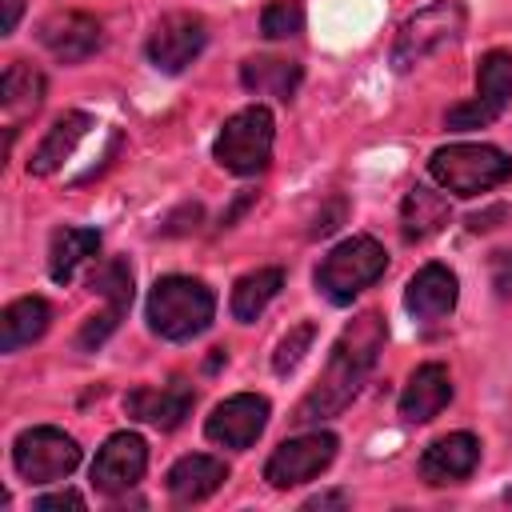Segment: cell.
I'll use <instances>...</instances> for the list:
<instances>
[{"mask_svg":"<svg viewBox=\"0 0 512 512\" xmlns=\"http://www.w3.org/2000/svg\"><path fill=\"white\" fill-rule=\"evenodd\" d=\"M340 220H344V200H332V204H328V212H320V216L312 220V228H308V232H312V236H328Z\"/></svg>","mask_w":512,"mask_h":512,"instance_id":"4dcf8cb0","label":"cell"},{"mask_svg":"<svg viewBox=\"0 0 512 512\" xmlns=\"http://www.w3.org/2000/svg\"><path fill=\"white\" fill-rule=\"evenodd\" d=\"M428 172L452 196H480L512 176V160L492 144H448L432 152Z\"/></svg>","mask_w":512,"mask_h":512,"instance_id":"3957f363","label":"cell"},{"mask_svg":"<svg viewBox=\"0 0 512 512\" xmlns=\"http://www.w3.org/2000/svg\"><path fill=\"white\" fill-rule=\"evenodd\" d=\"M468 24V8L460 0H436L428 8H420L416 16L404 20L400 36H396V48H392V68L396 72H408L416 68L420 60H428L432 52H440L444 44H452Z\"/></svg>","mask_w":512,"mask_h":512,"instance_id":"8992f818","label":"cell"},{"mask_svg":"<svg viewBox=\"0 0 512 512\" xmlns=\"http://www.w3.org/2000/svg\"><path fill=\"white\" fill-rule=\"evenodd\" d=\"M88 284H92L96 296H104V312H96V316L84 320V328H80V336H76V348H84V352L100 348V344L116 332V324L124 320V312H128V304H132V268H128L124 256H112V260H104L100 268H92Z\"/></svg>","mask_w":512,"mask_h":512,"instance_id":"9c48e42d","label":"cell"},{"mask_svg":"<svg viewBox=\"0 0 512 512\" xmlns=\"http://www.w3.org/2000/svg\"><path fill=\"white\" fill-rule=\"evenodd\" d=\"M40 100H44V72L24 60L8 64L0 76V104L8 112H36Z\"/></svg>","mask_w":512,"mask_h":512,"instance_id":"484cf974","label":"cell"},{"mask_svg":"<svg viewBox=\"0 0 512 512\" xmlns=\"http://www.w3.org/2000/svg\"><path fill=\"white\" fill-rule=\"evenodd\" d=\"M204 44H208L204 20L196 12H172V16H160L156 20V28L148 36V60L160 72L176 76V72H184L204 52Z\"/></svg>","mask_w":512,"mask_h":512,"instance_id":"8fae6325","label":"cell"},{"mask_svg":"<svg viewBox=\"0 0 512 512\" xmlns=\"http://www.w3.org/2000/svg\"><path fill=\"white\" fill-rule=\"evenodd\" d=\"M452 400V376L444 364H420L400 396V416L412 424H428L432 416H440Z\"/></svg>","mask_w":512,"mask_h":512,"instance_id":"ac0fdd59","label":"cell"},{"mask_svg":"<svg viewBox=\"0 0 512 512\" xmlns=\"http://www.w3.org/2000/svg\"><path fill=\"white\" fill-rule=\"evenodd\" d=\"M0 4H4V20H0V32H4V36H12V32H16V24H20L24 0H0Z\"/></svg>","mask_w":512,"mask_h":512,"instance_id":"1f68e13d","label":"cell"},{"mask_svg":"<svg viewBox=\"0 0 512 512\" xmlns=\"http://www.w3.org/2000/svg\"><path fill=\"white\" fill-rule=\"evenodd\" d=\"M260 32L268 40H288L304 32V4L300 0H272L260 16Z\"/></svg>","mask_w":512,"mask_h":512,"instance_id":"4316f807","label":"cell"},{"mask_svg":"<svg viewBox=\"0 0 512 512\" xmlns=\"http://www.w3.org/2000/svg\"><path fill=\"white\" fill-rule=\"evenodd\" d=\"M216 316V296L192 276H160L148 292V328L164 340H192Z\"/></svg>","mask_w":512,"mask_h":512,"instance_id":"7a4b0ae2","label":"cell"},{"mask_svg":"<svg viewBox=\"0 0 512 512\" xmlns=\"http://www.w3.org/2000/svg\"><path fill=\"white\" fill-rule=\"evenodd\" d=\"M344 504H348L344 492H324V496H312L304 508H344Z\"/></svg>","mask_w":512,"mask_h":512,"instance_id":"836d02e7","label":"cell"},{"mask_svg":"<svg viewBox=\"0 0 512 512\" xmlns=\"http://www.w3.org/2000/svg\"><path fill=\"white\" fill-rule=\"evenodd\" d=\"M192 400H196V392L184 380H168L160 388L140 384V388H132L124 396V412L132 420H140V424H152V428H164L168 432V428H180L184 424V416L192 412Z\"/></svg>","mask_w":512,"mask_h":512,"instance_id":"5bb4252c","label":"cell"},{"mask_svg":"<svg viewBox=\"0 0 512 512\" xmlns=\"http://www.w3.org/2000/svg\"><path fill=\"white\" fill-rule=\"evenodd\" d=\"M456 296H460L456 276H452L444 264H424V268L408 280V288H404V308L412 312V320L436 324V320H444V316L456 308Z\"/></svg>","mask_w":512,"mask_h":512,"instance_id":"2e32d148","label":"cell"},{"mask_svg":"<svg viewBox=\"0 0 512 512\" xmlns=\"http://www.w3.org/2000/svg\"><path fill=\"white\" fill-rule=\"evenodd\" d=\"M12 464L28 484H52L80 464V444L52 424L24 428L12 444Z\"/></svg>","mask_w":512,"mask_h":512,"instance_id":"52a82bcc","label":"cell"},{"mask_svg":"<svg viewBox=\"0 0 512 512\" xmlns=\"http://www.w3.org/2000/svg\"><path fill=\"white\" fill-rule=\"evenodd\" d=\"M300 64L296 60H280V56H252L240 64V80L248 92L256 96H276V100H292L300 88Z\"/></svg>","mask_w":512,"mask_h":512,"instance_id":"603a6c76","label":"cell"},{"mask_svg":"<svg viewBox=\"0 0 512 512\" xmlns=\"http://www.w3.org/2000/svg\"><path fill=\"white\" fill-rule=\"evenodd\" d=\"M476 460H480V440L472 432H448L424 448L420 476L428 484H456V480L472 476Z\"/></svg>","mask_w":512,"mask_h":512,"instance_id":"e0dca14e","label":"cell"},{"mask_svg":"<svg viewBox=\"0 0 512 512\" xmlns=\"http://www.w3.org/2000/svg\"><path fill=\"white\" fill-rule=\"evenodd\" d=\"M448 196L444 192H436V188H424V184H416V188H408V196H404V204H400V232H404V240H428V236H436L444 224H448Z\"/></svg>","mask_w":512,"mask_h":512,"instance_id":"7402d4cb","label":"cell"},{"mask_svg":"<svg viewBox=\"0 0 512 512\" xmlns=\"http://www.w3.org/2000/svg\"><path fill=\"white\" fill-rule=\"evenodd\" d=\"M184 220H200V208H196V204H188L180 216H172V220L164 224V232H188V224H184Z\"/></svg>","mask_w":512,"mask_h":512,"instance_id":"d6a6232c","label":"cell"},{"mask_svg":"<svg viewBox=\"0 0 512 512\" xmlns=\"http://www.w3.org/2000/svg\"><path fill=\"white\" fill-rule=\"evenodd\" d=\"M508 100H512V52L492 48L480 60V72H476V100L452 104L444 112V124L456 128V132L484 128V124H492L508 108Z\"/></svg>","mask_w":512,"mask_h":512,"instance_id":"ba28073f","label":"cell"},{"mask_svg":"<svg viewBox=\"0 0 512 512\" xmlns=\"http://www.w3.org/2000/svg\"><path fill=\"white\" fill-rule=\"evenodd\" d=\"M88 128H92V116H84V112H64L60 120H52L48 136L36 144V152H32V160H28V172H32V176H52V172L76 152V144L84 140Z\"/></svg>","mask_w":512,"mask_h":512,"instance_id":"ffe728a7","label":"cell"},{"mask_svg":"<svg viewBox=\"0 0 512 512\" xmlns=\"http://www.w3.org/2000/svg\"><path fill=\"white\" fill-rule=\"evenodd\" d=\"M40 44L64 60V64H80L100 48V24L88 12H52L40 24Z\"/></svg>","mask_w":512,"mask_h":512,"instance_id":"9a60e30c","label":"cell"},{"mask_svg":"<svg viewBox=\"0 0 512 512\" xmlns=\"http://www.w3.org/2000/svg\"><path fill=\"white\" fill-rule=\"evenodd\" d=\"M224 480H228V464L224 460L204 456V452H192V456H184V460L172 464V472H168V496L176 504H200Z\"/></svg>","mask_w":512,"mask_h":512,"instance_id":"d6986e66","label":"cell"},{"mask_svg":"<svg viewBox=\"0 0 512 512\" xmlns=\"http://www.w3.org/2000/svg\"><path fill=\"white\" fill-rule=\"evenodd\" d=\"M32 508H36V512H52V508H72V512H80V508H84V496H80V492H68V488H64V492L40 496V500H36Z\"/></svg>","mask_w":512,"mask_h":512,"instance_id":"f1b7e54d","label":"cell"},{"mask_svg":"<svg viewBox=\"0 0 512 512\" xmlns=\"http://www.w3.org/2000/svg\"><path fill=\"white\" fill-rule=\"evenodd\" d=\"M384 340H388V328H384L380 312H360L340 332V340L332 344V356H328L316 388L296 404L292 424L304 428V424H320V420L336 416L360 392V384L368 380V372L376 368V356H380Z\"/></svg>","mask_w":512,"mask_h":512,"instance_id":"6da1fadb","label":"cell"},{"mask_svg":"<svg viewBox=\"0 0 512 512\" xmlns=\"http://www.w3.org/2000/svg\"><path fill=\"white\" fill-rule=\"evenodd\" d=\"M144 468H148V444H144V436L116 432V436L104 440V448L92 460V484L104 496H120V492H128V488L140 484Z\"/></svg>","mask_w":512,"mask_h":512,"instance_id":"7c38bea8","label":"cell"},{"mask_svg":"<svg viewBox=\"0 0 512 512\" xmlns=\"http://www.w3.org/2000/svg\"><path fill=\"white\" fill-rule=\"evenodd\" d=\"M504 500H508V504H512V488H508V492H504Z\"/></svg>","mask_w":512,"mask_h":512,"instance_id":"e575fe53","label":"cell"},{"mask_svg":"<svg viewBox=\"0 0 512 512\" xmlns=\"http://www.w3.org/2000/svg\"><path fill=\"white\" fill-rule=\"evenodd\" d=\"M280 288H284V272L280 268H256V272L240 276L236 288H232V316L244 320V324H252L276 300Z\"/></svg>","mask_w":512,"mask_h":512,"instance_id":"d4e9b609","label":"cell"},{"mask_svg":"<svg viewBox=\"0 0 512 512\" xmlns=\"http://www.w3.org/2000/svg\"><path fill=\"white\" fill-rule=\"evenodd\" d=\"M336 456V436L332 432H304V436H292L284 440L268 464H264V480L272 488H292V484H304L312 476H320Z\"/></svg>","mask_w":512,"mask_h":512,"instance_id":"30bf717a","label":"cell"},{"mask_svg":"<svg viewBox=\"0 0 512 512\" xmlns=\"http://www.w3.org/2000/svg\"><path fill=\"white\" fill-rule=\"evenodd\" d=\"M312 336H316V324H296L284 340H280V348H276V356H272V368L284 376V372H292L300 360H304V352H308V344H312Z\"/></svg>","mask_w":512,"mask_h":512,"instance_id":"83f0119b","label":"cell"},{"mask_svg":"<svg viewBox=\"0 0 512 512\" xmlns=\"http://www.w3.org/2000/svg\"><path fill=\"white\" fill-rule=\"evenodd\" d=\"M264 424H268V400L256 392H240L212 408L204 432H208V440H216L224 448H248L264 432Z\"/></svg>","mask_w":512,"mask_h":512,"instance_id":"4fadbf2b","label":"cell"},{"mask_svg":"<svg viewBox=\"0 0 512 512\" xmlns=\"http://www.w3.org/2000/svg\"><path fill=\"white\" fill-rule=\"evenodd\" d=\"M384 268H388V252L372 236H352L324 256V264L316 268V288L332 304H348L356 292L376 284L384 276Z\"/></svg>","mask_w":512,"mask_h":512,"instance_id":"5b68a950","label":"cell"},{"mask_svg":"<svg viewBox=\"0 0 512 512\" xmlns=\"http://www.w3.org/2000/svg\"><path fill=\"white\" fill-rule=\"evenodd\" d=\"M52 308L40 296H20L0 312V352H20L24 344L40 340L48 332Z\"/></svg>","mask_w":512,"mask_h":512,"instance_id":"44dd1931","label":"cell"},{"mask_svg":"<svg viewBox=\"0 0 512 512\" xmlns=\"http://www.w3.org/2000/svg\"><path fill=\"white\" fill-rule=\"evenodd\" d=\"M492 284L500 296H512V252H496L492 260Z\"/></svg>","mask_w":512,"mask_h":512,"instance_id":"f546056e","label":"cell"},{"mask_svg":"<svg viewBox=\"0 0 512 512\" xmlns=\"http://www.w3.org/2000/svg\"><path fill=\"white\" fill-rule=\"evenodd\" d=\"M272 140H276L272 112L264 104H252V108H240L232 120H224V128L212 144V156L220 168H228L236 176H256L272 160Z\"/></svg>","mask_w":512,"mask_h":512,"instance_id":"277c9868","label":"cell"},{"mask_svg":"<svg viewBox=\"0 0 512 512\" xmlns=\"http://www.w3.org/2000/svg\"><path fill=\"white\" fill-rule=\"evenodd\" d=\"M100 248V232L96 228H60L52 232V244H48V276L56 284H68L76 276V268L96 256Z\"/></svg>","mask_w":512,"mask_h":512,"instance_id":"cb8c5ba5","label":"cell"}]
</instances>
